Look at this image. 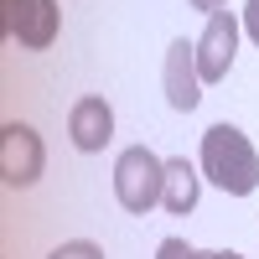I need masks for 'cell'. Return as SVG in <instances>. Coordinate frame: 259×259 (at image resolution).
Listing matches in <instances>:
<instances>
[{
  "label": "cell",
  "mask_w": 259,
  "mask_h": 259,
  "mask_svg": "<svg viewBox=\"0 0 259 259\" xmlns=\"http://www.w3.org/2000/svg\"><path fill=\"white\" fill-rule=\"evenodd\" d=\"M244 31L254 36V47H259V0H244Z\"/></svg>",
  "instance_id": "11"
},
{
  "label": "cell",
  "mask_w": 259,
  "mask_h": 259,
  "mask_svg": "<svg viewBox=\"0 0 259 259\" xmlns=\"http://www.w3.org/2000/svg\"><path fill=\"white\" fill-rule=\"evenodd\" d=\"M161 83H166V104L177 114H192L202 104V73H197V41L177 36L166 47V68H161Z\"/></svg>",
  "instance_id": "5"
},
{
  "label": "cell",
  "mask_w": 259,
  "mask_h": 259,
  "mask_svg": "<svg viewBox=\"0 0 259 259\" xmlns=\"http://www.w3.org/2000/svg\"><path fill=\"white\" fill-rule=\"evenodd\" d=\"M197 197H202V177H197V166H192L187 156H171V161H166V192H161V207L177 212V218H187V212L197 207Z\"/></svg>",
  "instance_id": "8"
},
{
  "label": "cell",
  "mask_w": 259,
  "mask_h": 259,
  "mask_svg": "<svg viewBox=\"0 0 259 259\" xmlns=\"http://www.w3.org/2000/svg\"><path fill=\"white\" fill-rule=\"evenodd\" d=\"M156 259H244V254H233V249H192L187 239H161Z\"/></svg>",
  "instance_id": "9"
},
{
  "label": "cell",
  "mask_w": 259,
  "mask_h": 259,
  "mask_svg": "<svg viewBox=\"0 0 259 259\" xmlns=\"http://www.w3.org/2000/svg\"><path fill=\"white\" fill-rule=\"evenodd\" d=\"M57 0H6V31L21 52H47L57 41Z\"/></svg>",
  "instance_id": "4"
},
{
  "label": "cell",
  "mask_w": 259,
  "mask_h": 259,
  "mask_svg": "<svg viewBox=\"0 0 259 259\" xmlns=\"http://www.w3.org/2000/svg\"><path fill=\"white\" fill-rule=\"evenodd\" d=\"M68 135H73L78 150H104V145L114 140V109L99 94H83L73 109H68Z\"/></svg>",
  "instance_id": "7"
},
{
  "label": "cell",
  "mask_w": 259,
  "mask_h": 259,
  "mask_svg": "<svg viewBox=\"0 0 259 259\" xmlns=\"http://www.w3.org/2000/svg\"><path fill=\"white\" fill-rule=\"evenodd\" d=\"M202 177L223 187L228 197H249L259 187V150L239 124H212L202 135Z\"/></svg>",
  "instance_id": "1"
},
{
  "label": "cell",
  "mask_w": 259,
  "mask_h": 259,
  "mask_svg": "<svg viewBox=\"0 0 259 259\" xmlns=\"http://www.w3.org/2000/svg\"><path fill=\"white\" fill-rule=\"evenodd\" d=\"M233 52H239V16L212 11L202 36H197V73H202V83H223L228 68H233Z\"/></svg>",
  "instance_id": "6"
},
{
  "label": "cell",
  "mask_w": 259,
  "mask_h": 259,
  "mask_svg": "<svg viewBox=\"0 0 259 259\" xmlns=\"http://www.w3.org/2000/svg\"><path fill=\"white\" fill-rule=\"evenodd\" d=\"M41 171H47V145L31 124H0V182L6 187H36Z\"/></svg>",
  "instance_id": "3"
},
{
  "label": "cell",
  "mask_w": 259,
  "mask_h": 259,
  "mask_svg": "<svg viewBox=\"0 0 259 259\" xmlns=\"http://www.w3.org/2000/svg\"><path fill=\"white\" fill-rule=\"evenodd\" d=\"M187 6H192V11H207V16H212V11H223L228 0H187Z\"/></svg>",
  "instance_id": "12"
},
{
  "label": "cell",
  "mask_w": 259,
  "mask_h": 259,
  "mask_svg": "<svg viewBox=\"0 0 259 259\" xmlns=\"http://www.w3.org/2000/svg\"><path fill=\"white\" fill-rule=\"evenodd\" d=\"M161 192H166V161L156 150L150 145L119 150V161H114V197H119V207L145 218L150 207H161Z\"/></svg>",
  "instance_id": "2"
},
{
  "label": "cell",
  "mask_w": 259,
  "mask_h": 259,
  "mask_svg": "<svg viewBox=\"0 0 259 259\" xmlns=\"http://www.w3.org/2000/svg\"><path fill=\"white\" fill-rule=\"evenodd\" d=\"M47 259H104V249H99V244H89V239H73V244L52 249Z\"/></svg>",
  "instance_id": "10"
}]
</instances>
